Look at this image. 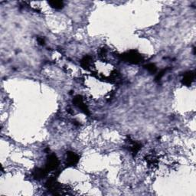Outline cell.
<instances>
[{
    "instance_id": "5b68a950",
    "label": "cell",
    "mask_w": 196,
    "mask_h": 196,
    "mask_svg": "<svg viewBox=\"0 0 196 196\" xmlns=\"http://www.w3.org/2000/svg\"><path fill=\"white\" fill-rule=\"evenodd\" d=\"M194 74L192 71H188L187 73H185L183 75V77H182V84H185L186 86H190L191 84V83L194 81Z\"/></svg>"
},
{
    "instance_id": "3957f363",
    "label": "cell",
    "mask_w": 196,
    "mask_h": 196,
    "mask_svg": "<svg viewBox=\"0 0 196 196\" xmlns=\"http://www.w3.org/2000/svg\"><path fill=\"white\" fill-rule=\"evenodd\" d=\"M74 105L76 107L81 109V111L84 112L85 114H89V110L87 109V107L86 106L85 103L84 102L82 96H80V95L74 96Z\"/></svg>"
},
{
    "instance_id": "7a4b0ae2",
    "label": "cell",
    "mask_w": 196,
    "mask_h": 196,
    "mask_svg": "<svg viewBox=\"0 0 196 196\" xmlns=\"http://www.w3.org/2000/svg\"><path fill=\"white\" fill-rule=\"evenodd\" d=\"M59 165V161L55 155L51 154L47 157V162H46V170L47 172L55 170L58 167Z\"/></svg>"
},
{
    "instance_id": "9c48e42d",
    "label": "cell",
    "mask_w": 196,
    "mask_h": 196,
    "mask_svg": "<svg viewBox=\"0 0 196 196\" xmlns=\"http://www.w3.org/2000/svg\"><path fill=\"white\" fill-rule=\"evenodd\" d=\"M48 4L51 7L55 9H61L64 7V2L61 1H50L48 2Z\"/></svg>"
},
{
    "instance_id": "52a82bcc",
    "label": "cell",
    "mask_w": 196,
    "mask_h": 196,
    "mask_svg": "<svg viewBox=\"0 0 196 196\" xmlns=\"http://www.w3.org/2000/svg\"><path fill=\"white\" fill-rule=\"evenodd\" d=\"M81 64L84 69L88 70L92 64V58L90 56H85L81 61Z\"/></svg>"
},
{
    "instance_id": "ba28073f",
    "label": "cell",
    "mask_w": 196,
    "mask_h": 196,
    "mask_svg": "<svg viewBox=\"0 0 196 196\" xmlns=\"http://www.w3.org/2000/svg\"><path fill=\"white\" fill-rule=\"evenodd\" d=\"M130 151L132 152L133 154H136V153L140 150L141 145L139 143H138V142H130Z\"/></svg>"
},
{
    "instance_id": "30bf717a",
    "label": "cell",
    "mask_w": 196,
    "mask_h": 196,
    "mask_svg": "<svg viewBox=\"0 0 196 196\" xmlns=\"http://www.w3.org/2000/svg\"><path fill=\"white\" fill-rule=\"evenodd\" d=\"M145 67L149 73L153 74L156 71V67L154 64H148L145 66Z\"/></svg>"
},
{
    "instance_id": "277c9868",
    "label": "cell",
    "mask_w": 196,
    "mask_h": 196,
    "mask_svg": "<svg viewBox=\"0 0 196 196\" xmlns=\"http://www.w3.org/2000/svg\"><path fill=\"white\" fill-rule=\"evenodd\" d=\"M79 161V156L74 152H68L67 153L66 157V165L67 166H74L77 165Z\"/></svg>"
},
{
    "instance_id": "6da1fadb",
    "label": "cell",
    "mask_w": 196,
    "mask_h": 196,
    "mask_svg": "<svg viewBox=\"0 0 196 196\" xmlns=\"http://www.w3.org/2000/svg\"><path fill=\"white\" fill-rule=\"evenodd\" d=\"M122 58L124 61L133 63V64H137L142 60V55L138 53V51H130L123 54L122 55Z\"/></svg>"
},
{
    "instance_id": "7c38bea8",
    "label": "cell",
    "mask_w": 196,
    "mask_h": 196,
    "mask_svg": "<svg viewBox=\"0 0 196 196\" xmlns=\"http://www.w3.org/2000/svg\"><path fill=\"white\" fill-rule=\"evenodd\" d=\"M38 43H39L40 44H41V45H43V44H44V39H43L42 38H38Z\"/></svg>"
},
{
    "instance_id": "8fae6325",
    "label": "cell",
    "mask_w": 196,
    "mask_h": 196,
    "mask_svg": "<svg viewBox=\"0 0 196 196\" xmlns=\"http://www.w3.org/2000/svg\"><path fill=\"white\" fill-rule=\"evenodd\" d=\"M165 71H166V69H164V70H161V71L159 72V74H158L157 76H156V81H160V80L162 79V77L164 76V74L165 73Z\"/></svg>"
},
{
    "instance_id": "8992f818",
    "label": "cell",
    "mask_w": 196,
    "mask_h": 196,
    "mask_svg": "<svg viewBox=\"0 0 196 196\" xmlns=\"http://www.w3.org/2000/svg\"><path fill=\"white\" fill-rule=\"evenodd\" d=\"M47 172V171L46 170V168H44V169H43V168H36V169L34 171L33 176L35 179H41L46 175Z\"/></svg>"
}]
</instances>
